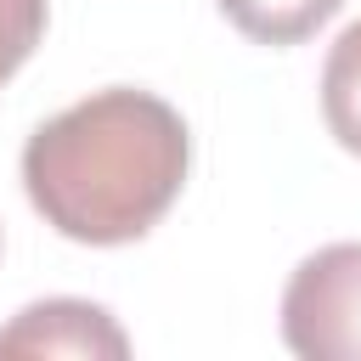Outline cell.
Returning <instances> with one entry per match:
<instances>
[{"label":"cell","instance_id":"6da1fadb","mask_svg":"<svg viewBox=\"0 0 361 361\" xmlns=\"http://www.w3.org/2000/svg\"><path fill=\"white\" fill-rule=\"evenodd\" d=\"M192 169L186 118L141 90L107 85L45 118L23 147V192L39 220L90 248L147 237L180 197Z\"/></svg>","mask_w":361,"mask_h":361},{"label":"cell","instance_id":"7a4b0ae2","mask_svg":"<svg viewBox=\"0 0 361 361\" xmlns=\"http://www.w3.org/2000/svg\"><path fill=\"white\" fill-rule=\"evenodd\" d=\"M282 344L305 361H361V243H327L293 265Z\"/></svg>","mask_w":361,"mask_h":361},{"label":"cell","instance_id":"3957f363","mask_svg":"<svg viewBox=\"0 0 361 361\" xmlns=\"http://www.w3.org/2000/svg\"><path fill=\"white\" fill-rule=\"evenodd\" d=\"M0 355H130L124 327L90 299H39L0 327Z\"/></svg>","mask_w":361,"mask_h":361},{"label":"cell","instance_id":"277c9868","mask_svg":"<svg viewBox=\"0 0 361 361\" xmlns=\"http://www.w3.org/2000/svg\"><path fill=\"white\" fill-rule=\"evenodd\" d=\"M214 6L243 39L282 51V45H305L344 0H214Z\"/></svg>","mask_w":361,"mask_h":361},{"label":"cell","instance_id":"5b68a950","mask_svg":"<svg viewBox=\"0 0 361 361\" xmlns=\"http://www.w3.org/2000/svg\"><path fill=\"white\" fill-rule=\"evenodd\" d=\"M322 118L327 135L361 158V17L327 45L322 62Z\"/></svg>","mask_w":361,"mask_h":361},{"label":"cell","instance_id":"8992f818","mask_svg":"<svg viewBox=\"0 0 361 361\" xmlns=\"http://www.w3.org/2000/svg\"><path fill=\"white\" fill-rule=\"evenodd\" d=\"M45 0H0V85L34 56V45L45 39Z\"/></svg>","mask_w":361,"mask_h":361}]
</instances>
